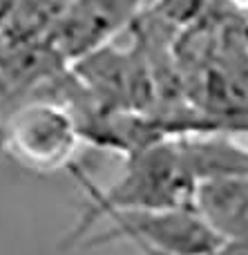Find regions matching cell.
Returning <instances> with one entry per match:
<instances>
[{"label":"cell","mask_w":248,"mask_h":255,"mask_svg":"<svg viewBox=\"0 0 248 255\" xmlns=\"http://www.w3.org/2000/svg\"><path fill=\"white\" fill-rule=\"evenodd\" d=\"M141 255H164V253H157L150 251V249H137ZM210 255H248V240H240V242H226L219 251L210 253Z\"/></svg>","instance_id":"cell-6"},{"label":"cell","mask_w":248,"mask_h":255,"mask_svg":"<svg viewBox=\"0 0 248 255\" xmlns=\"http://www.w3.org/2000/svg\"><path fill=\"white\" fill-rule=\"evenodd\" d=\"M137 0H79L54 25L52 47L65 56L83 58L105 45L132 13Z\"/></svg>","instance_id":"cell-4"},{"label":"cell","mask_w":248,"mask_h":255,"mask_svg":"<svg viewBox=\"0 0 248 255\" xmlns=\"http://www.w3.org/2000/svg\"><path fill=\"white\" fill-rule=\"evenodd\" d=\"M105 220L110 226L87 238L83 247L130 242L134 249H150L164 255H210L226 244L195 206L121 211Z\"/></svg>","instance_id":"cell-3"},{"label":"cell","mask_w":248,"mask_h":255,"mask_svg":"<svg viewBox=\"0 0 248 255\" xmlns=\"http://www.w3.org/2000/svg\"><path fill=\"white\" fill-rule=\"evenodd\" d=\"M192 206L224 242L248 240V175L197 184Z\"/></svg>","instance_id":"cell-5"},{"label":"cell","mask_w":248,"mask_h":255,"mask_svg":"<svg viewBox=\"0 0 248 255\" xmlns=\"http://www.w3.org/2000/svg\"><path fill=\"white\" fill-rule=\"evenodd\" d=\"M70 172L85 190L87 204L76 226L65 238L67 247L74 242L81 244L83 233H87L96 222L105 220L112 213L192 206L197 188L183 163L177 136L130 154L125 159L123 172L105 188L96 186L87 175H83L79 163Z\"/></svg>","instance_id":"cell-1"},{"label":"cell","mask_w":248,"mask_h":255,"mask_svg":"<svg viewBox=\"0 0 248 255\" xmlns=\"http://www.w3.org/2000/svg\"><path fill=\"white\" fill-rule=\"evenodd\" d=\"M83 141L81 121L56 99L22 103L0 126V148L31 172H70Z\"/></svg>","instance_id":"cell-2"}]
</instances>
